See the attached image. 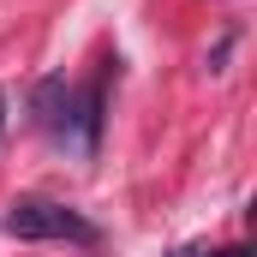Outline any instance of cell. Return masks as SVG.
Returning a JSON list of instances; mask_svg holds the SVG:
<instances>
[{
    "instance_id": "6da1fadb",
    "label": "cell",
    "mask_w": 257,
    "mask_h": 257,
    "mask_svg": "<svg viewBox=\"0 0 257 257\" xmlns=\"http://www.w3.org/2000/svg\"><path fill=\"white\" fill-rule=\"evenodd\" d=\"M0 233L6 239H72V245H96V221L78 215L72 203H54V197H18L6 215H0Z\"/></svg>"
},
{
    "instance_id": "7a4b0ae2",
    "label": "cell",
    "mask_w": 257,
    "mask_h": 257,
    "mask_svg": "<svg viewBox=\"0 0 257 257\" xmlns=\"http://www.w3.org/2000/svg\"><path fill=\"white\" fill-rule=\"evenodd\" d=\"M102 102H108V72H96V78H90L84 90H72V102H66L60 138H78L84 156H96V144H102Z\"/></svg>"
},
{
    "instance_id": "3957f363",
    "label": "cell",
    "mask_w": 257,
    "mask_h": 257,
    "mask_svg": "<svg viewBox=\"0 0 257 257\" xmlns=\"http://www.w3.org/2000/svg\"><path fill=\"white\" fill-rule=\"evenodd\" d=\"M66 102H72V84H66L60 72L54 78H42L36 90H30V120L42 132H60V120H66Z\"/></svg>"
},
{
    "instance_id": "277c9868",
    "label": "cell",
    "mask_w": 257,
    "mask_h": 257,
    "mask_svg": "<svg viewBox=\"0 0 257 257\" xmlns=\"http://www.w3.org/2000/svg\"><path fill=\"white\" fill-rule=\"evenodd\" d=\"M209 257H251V245H227V251H209Z\"/></svg>"
},
{
    "instance_id": "5b68a950",
    "label": "cell",
    "mask_w": 257,
    "mask_h": 257,
    "mask_svg": "<svg viewBox=\"0 0 257 257\" xmlns=\"http://www.w3.org/2000/svg\"><path fill=\"white\" fill-rule=\"evenodd\" d=\"M168 257H203V251H197V245H186V251H168Z\"/></svg>"
},
{
    "instance_id": "8992f818",
    "label": "cell",
    "mask_w": 257,
    "mask_h": 257,
    "mask_svg": "<svg viewBox=\"0 0 257 257\" xmlns=\"http://www.w3.org/2000/svg\"><path fill=\"white\" fill-rule=\"evenodd\" d=\"M0 102H6V96H0ZM0 120H6V114H0Z\"/></svg>"
}]
</instances>
